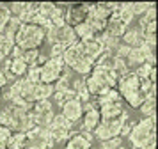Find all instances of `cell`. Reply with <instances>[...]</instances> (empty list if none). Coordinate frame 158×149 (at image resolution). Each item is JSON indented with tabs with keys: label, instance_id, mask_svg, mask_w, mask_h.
<instances>
[{
	"label": "cell",
	"instance_id": "cell-1",
	"mask_svg": "<svg viewBox=\"0 0 158 149\" xmlns=\"http://www.w3.org/2000/svg\"><path fill=\"white\" fill-rule=\"evenodd\" d=\"M128 139L135 149H156V115L135 122Z\"/></svg>",
	"mask_w": 158,
	"mask_h": 149
},
{
	"label": "cell",
	"instance_id": "cell-2",
	"mask_svg": "<svg viewBox=\"0 0 158 149\" xmlns=\"http://www.w3.org/2000/svg\"><path fill=\"white\" fill-rule=\"evenodd\" d=\"M62 62H64L66 68H69L71 71L78 73L82 77H89L94 69V64L89 60L84 53V48H82V43H75L71 46H68L64 50V55H62Z\"/></svg>",
	"mask_w": 158,
	"mask_h": 149
},
{
	"label": "cell",
	"instance_id": "cell-3",
	"mask_svg": "<svg viewBox=\"0 0 158 149\" xmlns=\"http://www.w3.org/2000/svg\"><path fill=\"white\" fill-rule=\"evenodd\" d=\"M44 28L39 25H22L20 30L15 35V44L18 48L25 52V50H39L41 44L44 43Z\"/></svg>",
	"mask_w": 158,
	"mask_h": 149
},
{
	"label": "cell",
	"instance_id": "cell-4",
	"mask_svg": "<svg viewBox=\"0 0 158 149\" xmlns=\"http://www.w3.org/2000/svg\"><path fill=\"white\" fill-rule=\"evenodd\" d=\"M117 73L115 71H105V69H96L94 68L93 73L85 77V85H87V91L91 94V98H96L100 96L103 91H107L110 87H115L117 84Z\"/></svg>",
	"mask_w": 158,
	"mask_h": 149
},
{
	"label": "cell",
	"instance_id": "cell-5",
	"mask_svg": "<svg viewBox=\"0 0 158 149\" xmlns=\"http://www.w3.org/2000/svg\"><path fill=\"white\" fill-rule=\"evenodd\" d=\"M44 37L52 43V44H62V46H71L75 43H78V37L75 34L73 27H69L68 23L62 25H50L44 28Z\"/></svg>",
	"mask_w": 158,
	"mask_h": 149
},
{
	"label": "cell",
	"instance_id": "cell-6",
	"mask_svg": "<svg viewBox=\"0 0 158 149\" xmlns=\"http://www.w3.org/2000/svg\"><path fill=\"white\" fill-rule=\"evenodd\" d=\"M128 119H130L128 114L123 112V115L119 117V119H115V121H101L100 124H98V128L93 131V135L96 137V139H100L101 142L115 139V137L121 135V128Z\"/></svg>",
	"mask_w": 158,
	"mask_h": 149
},
{
	"label": "cell",
	"instance_id": "cell-7",
	"mask_svg": "<svg viewBox=\"0 0 158 149\" xmlns=\"http://www.w3.org/2000/svg\"><path fill=\"white\" fill-rule=\"evenodd\" d=\"M48 133H50L52 140L55 144L57 142H64L73 133V122L66 119L62 114H55L50 122V126H48Z\"/></svg>",
	"mask_w": 158,
	"mask_h": 149
},
{
	"label": "cell",
	"instance_id": "cell-8",
	"mask_svg": "<svg viewBox=\"0 0 158 149\" xmlns=\"http://www.w3.org/2000/svg\"><path fill=\"white\" fill-rule=\"evenodd\" d=\"M55 142L52 140L48 128L34 126L30 131H27V144L25 149H53Z\"/></svg>",
	"mask_w": 158,
	"mask_h": 149
},
{
	"label": "cell",
	"instance_id": "cell-9",
	"mask_svg": "<svg viewBox=\"0 0 158 149\" xmlns=\"http://www.w3.org/2000/svg\"><path fill=\"white\" fill-rule=\"evenodd\" d=\"M30 115H32V121H34L36 126L48 128L50 126V122H52V119H53V115H55L50 99H43V101L34 103L32 110H30Z\"/></svg>",
	"mask_w": 158,
	"mask_h": 149
},
{
	"label": "cell",
	"instance_id": "cell-10",
	"mask_svg": "<svg viewBox=\"0 0 158 149\" xmlns=\"http://www.w3.org/2000/svg\"><path fill=\"white\" fill-rule=\"evenodd\" d=\"M64 69H66V66L62 60H52V59H48L41 66V84L53 85L59 78L62 77Z\"/></svg>",
	"mask_w": 158,
	"mask_h": 149
},
{
	"label": "cell",
	"instance_id": "cell-11",
	"mask_svg": "<svg viewBox=\"0 0 158 149\" xmlns=\"http://www.w3.org/2000/svg\"><path fill=\"white\" fill-rule=\"evenodd\" d=\"M93 4H69L64 13V21L69 27H77L78 23H84L87 18V14L91 11Z\"/></svg>",
	"mask_w": 158,
	"mask_h": 149
},
{
	"label": "cell",
	"instance_id": "cell-12",
	"mask_svg": "<svg viewBox=\"0 0 158 149\" xmlns=\"http://www.w3.org/2000/svg\"><path fill=\"white\" fill-rule=\"evenodd\" d=\"M115 89H117V92L121 94V98H123V96H126V94H130V92L140 89V78L137 77L133 71H128L126 75H123V77L117 78Z\"/></svg>",
	"mask_w": 158,
	"mask_h": 149
},
{
	"label": "cell",
	"instance_id": "cell-13",
	"mask_svg": "<svg viewBox=\"0 0 158 149\" xmlns=\"http://www.w3.org/2000/svg\"><path fill=\"white\" fill-rule=\"evenodd\" d=\"M121 43L126 44L130 48H140L146 44V37H144V30L139 25H130L126 28V32L123 34Z\"/></svg>",
	"mask_w": 158,
	"mask_h": 149
},
{
	"label": "cell",
	"instance_id": "cell-14",
	"mask_svg": "<svg viewBox=\"0 0 158 149\" xmlns=\"http://www.w3.org/2000/svg\"><path fill=\"white\" fill-rule=\"evenodd\" d=\"M60 108H62L60 114H62L68 121H71L73 124H75L78 119H82V115H84V103H82L80 99H77V98L68 99L66 103L60 105Z\"/></svg>",
	"mask_w": 158,
	"mask_h": 149
},
{
	"label": "cell",
	"instance_id": "cell-15",
	"mask_svg": "<svg viewBox=\"0 0 158 149\" xmlns=\"http://www.w3.org/2000/svg\"><path fill=\"white\" fill-rule=\"evenodd\" d=\"M66 149H93V133L89 131H77L68 139Z\"/></svg>",
	"mask_w": 158,
	"mask_h": 149
},
{
	"label": "cell",
	"instance_id": "cell-16",
	"mask_svg": "<svg viewBox=\"0 0 158 149\" xmlns=\"http://www.w3.org/2000/svg\"><path fill=\"white\" fill-rule=\"evenodd\" d=\"M98 110L101 114V121H115L123 115V103L117 101V103H103V105L98 106Z\"/></svg>",
	"mask_w": 158,
	"mask_h": 149
},
{
	"label": "cell",
	"instance_id": "cell-17",
	"mask_svg": "<svg viewBox=\"0 0 158 149\" xmlns=\"http://www.w3.org/2000/svg\"><path fill=\"white\" fill-rule=\"evenodd\" d=\"M82 48H84V53L85 57L91 60V62H96L98 59H100L103 53H105V48H103V44H101L96 37L94 39H89V41H84L82 43Z\"/></svg>",
	"mask_w": 158,
	"mask_h": 149
},
{
	"label": "cell",
	"instance_id": "cell-18",
	"mask_svg": "<svg viewBox=\"0 0 158 149\" xmlns=\"http://www.w3.org/2000/svg\"><path fill=\"white\" fill-rule=\"evenodd\" d=\"M84 122H82V128H80V131H89V133H93L94 130L98 128V124L101 122V114L98 108H93V110H87L84 112Z\"/></svg>",
	"mask_w": 158,
	"mask_h": 149
},
{
	"label": "cell",
	"instance_id": "cell-19",
	"mask_svg": "<svg viewBox=\"0 0 158 149\" xmlns=\"http://www.w3.org/2000/svg\"><path fill=\"white\" fill-rule=\"evenodd\" d=\"M27 71H29V66H27V62L20 57V59H13L9 69L4 71V73H6L7 80H11V78H23L27 75Z\"/></svg>",
	"mask_w": 158,
	"mask_h": 149
},
{
	"label": "cell",
	"instance_id": "cell-20",
	"mask_svg": "<svg viewBox=\"0 0 158 149\" xmlns=\"http://www.w3.org/2000/svg\"><path fill=\"white\" fill-rule=\"evenodd\" d=\"M22 59L27 62V66H29V68H32V66L41 68V66L48 60V57L43 55L39 50H25V52L22 53Z\"/></svg>",
	"mask_w": 158,
	"mask_h": 149
},
{
	"label": "cell",
	"instance_id": "cell-21",
	"mask_svg": "<svg viewBox=\"0 0 158 149\" xmlns=\"http://www.w3.org/2000/svg\"><path fill=\"white\" fill-rule=\"evenodd\" d=\"M71 89H73V92H75V98L80 99L82 103L91 101V94L87 91L85 78H82V80H71Z\"/></svg>",
	"mask_w": 158,
	"mask_h": 149
},
{
	"label": "cell",
	"instance_id": "cell-22",
	"mask_svg": "<svg viewBox=\"0 0 158 149\" xmlns=\"http://www.w3.org/2000/svg\"><path fill=\"white\" fill-rule=\"evenodd\" d=\"M126 25L123 23V21H119V18L115 16V14H112V18L107 21V27H105V30H107L108 34L115 35V37H123V34L126 32Z\"/></svg>",
	"mask_w": 158,
	"mask_h": 149
},
{
	"label": "cell",
	"instance_id": "cell-23",
	"mask_svg": "<svg viewBox=\"0 0 158 149\" xmlns=\"http://www.w3.org/2000/svg\"><path fill=\"white\" fill-rule=\"evenodd\" d=\"M15 48V37L0 34V62L11 57V52Z\"/></svg>",
	"mask_w": 158,
	"mask_h": 149
},
{
	"label": "cell",
	"instance_id": "cell-24",
	"mask_svg": "<svg viewBox=\"0 0 158 149\" xmlns=\"http://www.w3.org/2000/svg\"><path fill=\"white\" fill-rule=\"evenodd\" d=\"M73 30H75V34H77V37H78L80 43L89 41V39H94V37H96L94 30L87 25L85 21H84V23H78L77 27H73Z\"/></svg>",
	"mask_w": 158,
	"mask_h": 149
},
{
	"label": "cell",
	"instance_id": "cell-25",
	"mask_svg": "<svg viewBox=\"0 0 158 149\" xmlns=\"http://www.w3.org/2000/svg\"><path fill=\"white\" fill-rule=\"evenodd\" d=\"M123 99H124L131 108H139L148 98H146V94L139 89V91H133V92H130V94H126V96H123Z\"/></svg>",
	"mask_w": 158,
	"mask_h": 149
},
{
	"label": "cell",
	"instance_id": "cell-26",
	"mask_svg": "<svg viewBox=\"0 0 158 149\" xmlns=\"http://www.w3.org/2000/svg\"><path fill=\"white\" fill-rule=\"evenodd\" d=\"M25 144H27V133H23V131H13V133H11V139H9L7 147L25 149Z\"/></svg>",
	"mask_w": 158,
	"mask_h": 149
},
{
	"label": "cell",
	"instance_id": "cell-27",
	"mask_svg": "<svg viewBox=\"0 0 158 149\" xmlns=\"http://www.w3.org/2000/svg\"><path fill=\"white\" fill-rule=\"evenodd\" d=\"M20 27H22V21H20V18L11 16V18H9V21L6 23V27H4V30H2V34L9 35V37H15L16 32L20 30Z\"/></svg>",
	"mask_w": 158,
	"mask_h": 149
},
{
	"label": "cell",
	"instance_id": "cell-28",
	"mask_svg": "<svg viewBox=\"0 0 158 149\" xmlns=\"http://www.w3.org/2000/svg\"><path fill=\"white\" fill-rule=\"evenodd\" d=\"M153 6V2H128V9L133 13V16H144L148 9Z\"/></svg>",
	"mask_w": 158,
	"mask_h": 149
},
{
	"label": "cell",
	"instance_id": "cell-29",
	"mask_svg": "<svg viewBox=\"0 0 158 149\" xmlns=\"http://www.w3.org/2000/svg\"><path fill=\"white\" fill-rule=\"evenodd\" d=\"M139 108H140V112H142L146 117L156 115V98H148Z\"/></svg>",
	"mask_w": 158,
	"mask_h": 149
},
{
	"label": "cell",
	"instance_id": "cell-30",
	"mask_svg": "<svg viewBox=\"0 0 158 149\" xmlns=\"http://www.w3.org/2000/svg\"><path fill=\"white\" fill-rule=\"evenodd\" d=\"M55 9H57V6L53 2H39V11L37 13L41 14L43 18L50 20L52 16H53V13H55Z\"/></svg>",
	"mask_w": 158,
	"mask_h": 149
},
{
	"label": "cell",
	"instance_id": "cell-31",
	"mask_svg": "<svg viewBox=\"0 0 158 149\" xmlns=\"http://www.w3.org/2000/svg\"><path fill=\"white\" fill-rule=\"evenodd\" d=\"M11 16L13 14L9 11V4H2L0 2V34H2V30H4V27H6V23L9 21Z\"/></svg>",
	"mask_w": 158,
	"mask_h": 149
},
{
	"label": "cell",
	"instance_id": "cell-32",
	"mask_svg": "<svg viewBox=\"0 0 158 149\" xmlns=\"http://www.w3.org/2000/svg\"><path fill=\"white\" fill-rule=\"evenodd\" d=\"M25 78H27L29 82H32V84H41V68H37V66L29 68Z\"/></svg>",
	"mask_w": 158,
	"mask_h": 149
},
{
	"label": "cell",
	"instance_id": "cell-33",
	"mask_svg": "<svg viewBox=\"0 0 158 149\" xmlns=\"http://www.w3.org/2000/svg\"><path fill=\"white\" fill-rule=\"evenodd\" d=\"M27 4H29V2H13V4H9V11H11V14H13V16L20 18V16L25 13Z\"/></svg>",
	"mask_w": 158,
	"mask_h": 149
},
{
	"label": "cell",
	"instance_id": "cell-34",
	"mask_svg": "<svg viewBox=\"0 0 158 149\" xmlns=\"http://www.w3.org/2000/svg\"><path fill=\"white\" fill-rule=\"evenodd\" d=\"M64 50H66V46H62V44H52L50 57H48V59H52V60H62Z\"/></svg>",
	"mask_w": 158,
	"mask_h": 149
},
{
	"label": "cell",
	"instance_id": "cell-35",
	"mask_svg": "<svg viewBox=\"0 0 158 149\" xmlns=\"http://www.w3.org/2000/svg\"><path fill=\"white\" fill-rule=\"evenodd\" d=\"M123 146V139L121 137H115V139H110V140H105L101 142L100 149H117Z\"/></svg>",
	"mask_w": 158,
	"mask_h": 149
},
{
	"label": "cell",
	"instance_id": "cell-36",
	"mask_svg": "<svg viewBox=\"0 0 158 149\" xmlns=\"http://www.w3.org/2000/svg\"><path fill=\"white\" fill-rule=\"evenodd\" d=\"M11 133H13V131L7 130V128H0V149H7Z\"/></svg>",
	"mask_w": 158,
	"mask_h": 149
},
{
	"label": "cell",
	"instance_id": "cell-37",
	"mask_svg": "<svg viewBox=\"0 0 158 149\" xmlns=\"http://www.w3.org/2000/svg\"><path fill=\"white\" fill-rule=\"evenodd\" d=\"M133 124H135L133 121H130V119L126 121V122L123 124V128H121V135H119V137H128V133L131 131V128H133Z\"/></svg>",
	"mask_w": 158,
	"mask_h": 149
},
{
	"label": "cell",
	"instance_id": "cell-38",
	"mask_svg": "<svg viewBox=\"0 0 158 149\" xmlns=\"http://www.w3.org/2000/svg\"><path fill=\"white\" fill-rule=\"evenodd\" d=\"M6 85H7V77H6V73H4V71L0 69V89H2V87H6Z\"/></svg>",
	"mask_w": 158,
	"mask_h": 149
},
{
	"label": "cell",
	"instance_id": "cell-39",
	"mask_svg": "<svg viewBox=\"0 0 158 149\" xmlns=\"http://www.w3.org/2000/svg\"><path fill=\"white\" fill-rule=\"evenodd\" d=\"M149 80L156 84V68H153V69H151V73H149Z\"/></svg>",
	"mask_w": 158,
	"mask_h": 149
},
{
	"label": "cell",
	"instance_id": "cell-40",
	"mask_svg": "<svg viewBox=\"0 0 158 149\" xmlns=\"http://www.w3.org/2000/svg\"><path fill=\"white\" fill-rule=\"evenodd\" d=\"M0 96H2V89H0Z\"/></svg>",
	"mask_w": 158,
	"mask_h": 149
},
{
	"label": "cell",
	"instance_id": "cell-41",
	"mask_svg": "<svg viewBox=\"0 0 158 149\" xmlns=\"http://www.w3.org/2000/svg\"><path fill=\"white\" fill-rule=\"evenodd\" d=\"M98 149H100V147H98Z\"/></svg>",
	"mask_w": 158,
	"mask_h": 149
}]
</instances>
